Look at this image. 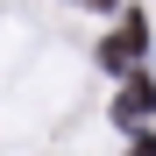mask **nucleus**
<instances>
[{
	"label": "nucleus",
	"instance_id": "nucleus-2",
	"mask_svg": "<svg viewBox=\"0 0 156 156\" xmlns=\"http://www.w3.org/2000/svg\"><path fill=\"white\" fill-rule=\"evenodd\" d=\"M149 107H156V85H149L142 71H128V85H121V99H114V121H121V128H142Z\"/></svg>",
	"mask_w": 156,
	"mask_h": 156
},
{
	"label": "nucleus",
	"instance_id": "nucleus-1",
	"mask_svg": "<svg viewBox=\"0 0 156 156\" xmlns=\"http://www.w3.org/2000/svg\"><path fill=\"white\" fill-rule=\"evenodd\" d=\"M142 43H149V21L142 14H121V36L99 43V64H107V71H135L142 64Z\"/></svg>",
	"mask_w": 156,
	"mask_h": 156
},
{
	"label": "nucleus",
	"instance_id": "nucleus-4",
	"mask_svg": "<svg viewBox=\"0 0 156 156\" xmlns=\"http://www.w3.org/2000/svg\"><path fill=\"white\" fill-rule=\"evenodd\" d=\"M92 7H121V0H92Z\"/></svg>",
	"mask_w": 156,
	"mask_h": 156
},
{
	"label": "nucleus",
	"instance_id": "nucleus-3",
	"mask_svg": "<svg viewBox=\"0 0 156 156\" xmlns=\"http://www.w3.org/2000/svg\"><path fill=\"white\" fill-rule=\"evenodd\" d=\"M128 156H156V142H149V135H135V149H128Z\"/></svg>",
	"mask_w": 156,
	"mask_h": 156
}]
</instances>
